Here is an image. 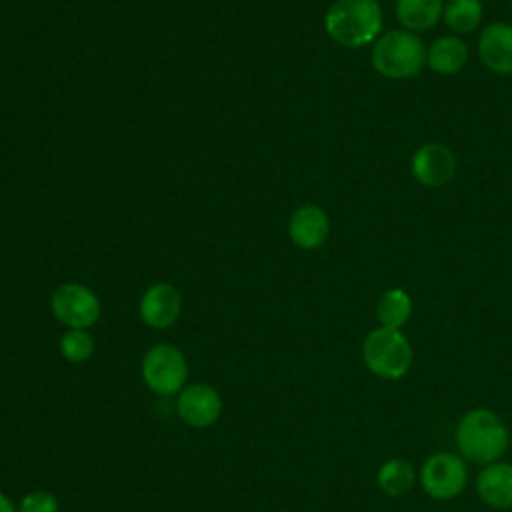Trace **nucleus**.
<instances>
[{
  "instance_id": "obj_12",
  "label": "nucleus",
  "mask_w": 512,
  "mask_h": 512,
  "mask_svg": "<svg viewBox=\"0 0 512 512\" xmlns=\"http://www.w3.org/2000/svg\"><path fill=\"white\" fill-rule=\"evenodd\" d=\"M288 234L298 248L316 250L328 240V234H330L328 214L316 204H304L290 216Z\"/></svg>"
},
{
  "instance_id": "obj_4",
  "label": "nucleus",
  "mask_w": 512,
  "mask_h": 512,
  "mask_svg": "<svg viewBox=\"0 0 512 512\" xmlns=\"http://www.w3.org/2000/svg\"><path fill=\"white\" fill-rule=\"evenodd\" d=\"M362 360L366 368L384 380H398L408 374L414 352L402 330L378 326L362 342Z\"/></svg>"
},
{
  "instance_id": "obj_8",
  "label": "nucleus",
  "mask_w": 512,
  "mask_h": 512,
  "mask_svg": "<svg viewBox=\"0 0 512 512\" xmlns=\"http://www.w3.org/2000/svg\"><path fill=\"white\" fill-rule=\"evenodd\" d=\"M458 162L452 152L442 142H426L410 158L412 178L424 188H442L456 174Z\"/></svg>"
},
{
  "instance_id": "obj_9",
  "label": "nucleus",
  "mask_w": 512,
  "mask_h": 512,
  "mask_svg": "<svg viewBox=\"0 0 512 512\" xmlns=\"http://www.w3.org/2000/svg\"><path fill=\"white\" fill-rule=\"evenodd\" d=\"M176 412L192 428L212 426L222 412V400L216 388L208 384L184 386L176 400Z\"/></svg>"
},
{
  "instance_id": "obj_23",
  "label": "nucleus",
  "mask_w": 512,
  "mask_h": 512,
  "mask_svg": "<svg viewBox=\"0 0 512 512\" xmlns=\"http://www.w3.org/2000/svg\"><path fill=\"white\" fill-rule=\"evenodd\" d=\"M510 2H512V0H510Z\"/></svg>"
},
{
  "instance_id": "obj_14",
  "label": "nucleus",
  "mask_w": 512,
  "mask_h": 512,
  "mask_svg": "<svg viewBox=\"0 0 512 512\" xmlns=\"http://www.w3.org/2000/svg\"><path fill=\"white\" fill-rule=\"evenodd\" d=\"M468 64V46L456 34L438 36L426 48V66L440 76H454Z\"/></svg>"
},
{
  "instance_id": "obj_21",
  "label": "nucleus",
  "mask_w": 512,
  "mask_h": 512,
  "mask_svg": "<svg viewBox=\"0 0 512 512\" xmlns=\"http://www.w3.org/2000/svg\"><path fill=\"white\" fill-rule=\"evenodd\" d=\"M0 512H18L4 492H0Z\"/></svg>"
},
{
  "instance_id": "obj_16",
  "label": "nucleus",
  "mask_w": 512,
  "mask_h": 512,
  "mask_svg": "<svg viewBox=\"0 0 512 512\" xmlns=\"http://www.w3.org/2000/svg\"><path fill=\"white\" fill-rule=\"evenodd\" d=\"M416 482V470L406 458L386 460L376 474V484L384 496L400 498L412 490Z\"/></svg>"
},
{
  "instance_id": "obj_20",
  "label": "nucleus",
  "mask_w": 512,
  "mask_h": 512,
  "mask_svg": "<svg viewBox=\"0 0 512 512\" xmlns=\"http://www.w3.org/2000/svg\"><path fill=\"white\" fill-rule=\"evenodd\" d=\"M18 512H58V498L46 490L28 492L20 500Z\"/></svg>"
},
{
  "instance_id": "obj_17",
  "label": "nucleus",
  "mask_w": 512,
  "mask_h": 512,
  "mask_svg": "<svg viewBox=\"0 0 512 512\" xmlns=\"http://www.w3.org/2000/svg\"><path fill=\"white\" fill-rule=\"evenodd\" d=\"M412 316V298L402 288H388L376 302V318L380 326L400 330Z\"/></svg>"
},
{
  "instance_id": "obj_22",
  "label": "nucleus",
  "mask_w": 512,
  "mask_h": 512,
  "mask_svg": "<svg viewBox=\"0 0 512 512\" xmlns=\"http://www.w3.org/2000/svg\"><path fill=\"white\" fill-rule=\"evenodd\" d=\"M376 2H380V0H376Z\"/></svg>"
},
{
  "instance_id": "obj_19",
  "label": "nucleus",
  "mask_w": 512,
  "mask_h": 512,
  "mask_svg": "<svg viewBox=\"0 0 512 512\" xmlns=\"http://www.w3.org/2000/svg\"><path fill=\"white\" fill-rule=\"evenodd\" d=\"M60 352L68 362H84L94 352V340L88 330L68 328L60 338Z\"/></svg>"
},
{
  "instance_id": "obj_6",
  "label": "nucleus",
  "mask_w": 512,
  "mask_h": 512,
  "mask_svg": "<svg viewBox=\"0 0 512 512\" xmlns=\"http://www.w3.org/2000/svg\"><path fill=\"white\" fill-rule=\"evenodd\" d=\"M466 460L454 452H434L420 468L422 490L432 500H452L460 496L468 482Z\"/></svg>"
},
{
  "instance_id": "obj_11",
  "label": "nucleus",
  "mask_w": 512,
  "mask_h": 512,
  "mask_svg": "<svg viewBox=\"0 0 512 512\" xmlns=\"http://www.w3.org/2000/svg\"><path fill=\"white\" fill-rule=\"evenodd\" d=\"M182 312L180 292L166 282L152 284L140 298V318L146 326L162 330L172 326Z\"/></svg>"
},
{
  "instance_id": "obj_15",
  "label": "nucleus",
  "mask_w": 512,
  "mask_h": 512,
  "mask_svg": "<svg viewBox=\"0 0 512 512\" xmlns=\"http://www.w3.org/2000/svg\"><path fill=\"white\" fill-rule=\"evenodd\" d=\"M446 0H396V18L400 28L414 34L428 32L442 20Z\"/></svg>"
},
{
  "instance_id": "obj_10",
  "label": "nucleus",
  "mask_w": 512,
  "mask_h": 512,
  "mask_svg": "<svg viewBox=\"0 0 512 512\" xmlns=\"http://www.w3.org/2000/svg\"><path fill=\"white\" fill-rule=\"evenodd\" d=\"M478 56L482 64L498 74H512V24L508 22H490L480 30L478 36Z\"/></svg>"
},
{
  "instance_id": "obj_3",
  "label": "nucleus",
  "mask_w": 512,
  "mask_h": 512,
  "mask_svg": "<svg viewBox=\"0 0 512 512\" xmlns=\"http://www.w3.org/2000/svg\"><path fill=\"white\" fill-rule=\"evenodd\" d=\"M372 68L390 80L416 78L426 66V46L418 34L394 28L382 32L370 52Z\"/></svg>"
},
{
  "instance_id": "obj_13",
  "label": "nucleus",
  "mask_w": 512,
  "mask_h": 512,
  "mask_svg": "<svg viewBox=\"0 0 512 512\" xmlns=\"http://www.w3.org/2000/svg\"><path fill=\"white\" fill-rule=\"evenodd\" d=\"M476 492L490 508H512V462L486 464L476 478Z\"/></svg>"
},
{
  "instance_id": "obj_1",
  "label": "nucleus",
  "mask_w": 512,
  "mask_h": 512,
  "mask_svg": "<svg viewBox=\"0 0 512 512\" xmlns=\"http://www.w3.org/2000/svg\"><path fill=\"white\" fill-rule=\"evenodd\" d=\"M458 454L472 464L498 462L510 442L506 422L490 408L468 410L456 426Z\"/></svg>"
},
{
  "instance_id": "obj_5",
  "label": "nucleus",
  "mask_w": 512,
  "mask_h": 512,
  "mask_svg": "<svg viewBox=\"0 0 512 512\" xmlns=\"http://www.w3.org/2000/svg\"><path fill=\"white\" fill-rule=\"evenodd\" d=\"M142 380L158 396L182 392L188 378V364L180 348L156 344L142 358Z\"/></svg>"
},
{
  "instance_id": "obj_18",
  "label": "nucleus",
  "mask_w": 512,
  "mask_h": 512,
  "mask_svg": "<svg viewBox=\"0 0 512 512\" xmlns=\"http://www.w3.org/2000/svg\"><path fill=\"white\" fill-rule=\"evenodd\" d=\"M484 16L482 0H446L442 20L456 34L474 32Z\"/></svg>"
},
{
  "instance_id": "obj_2",
  "label": "nucleus",
  "mask_w": 512,
  "mask_h": 512,
  "mask_svg": "<svg viewBox=\"0 0 512 512\" xmlns=\"http://www.w3.org/2000/svg\"><path fill=\"white\" fill-rule=\"evenodd\" d=\"M382 24L384 14L376 0H336L324 16L326 34L344 48L374 44Z\"/></svg>"
},
{
  "instance_id": "obj_7",
  "label": "nucleus",
  "mask_w": 512,
  "mask_h": 512,
  "mask_svg": "<svg viewBox=\"0 0 512 512\" xmlns=\"http://www.w3.org/2000/svg\"><path fill=\"white\" fill-rule=\"evenodd\" d=\"M50 308L56 320L68 328L88 330L100 318V300L84 284L68 282L52 292Z\"/></svg>"
}]
</instances>
